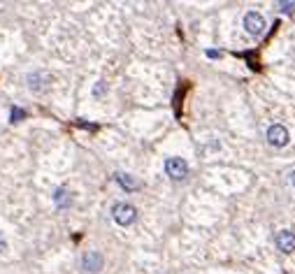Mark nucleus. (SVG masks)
I'll return each mask as SVG.
<instances>
[{"label":"nucleus","instance_id":"1","mask_svg":"<svg viewBox=\"0 0 295 274\" xmlns=\"http://www.w3.org/2000/svg\"><path fill=\"white\" fill-rule=\"evenodd\" d=\"M112 216H114V221H117L119 225H130V223L135 221V216H137V209L128 202H119V204H114Z\"/></svg>","mask_w":295,"mask_h":274},{"label":"nucleus","instance_id":"2","mask_svg":"<svg viewBox=\"0 0 295 274\" xmlns=\"http://www.w3.org/2000/svg\"><path fill=\"white\" fill-rule=\"evenodd\" d=\"M165 172H168V177L179 181L188 174V163L184 158H168L165 160Z\"/></svg>","mask_w":295,"mask_h":274},{"label":"nucleus","instance_id":"3","mask_svg":"<svg viewBox=\"0 0 295 274\" xmlns=\"http://www.w3.org/2000/svg\"><path fill=\"white\" fill-rule=\"evenodd\" d=\"M244 28H246V33L249 35H263V30H265V19L260 17L258 12H249L246 17H244Z\"/></svg>","mask_w":295,"mask_h":274},{"label":"nucleus","instance_id":"4","mask_svg":"<svg viewBox=\"0 0 295 274\" xmlns=\"http://www.w3.org/2000/svg\"><path fill=\"white\" fill-rule=\"evenodd\" d=\"M268 142L272 147H286L288 144V130L284 125H272L268 130Z\"/></svg>","mask_w":295,"mask_h":274},{"label":"nucleus","instance_id":"5","mask_svg":"<svg viewBox=\"0 0 295 274\" xmlns=\"http://www.w3.org/2000/svg\"><path fill=\"white\" fill-rule=\"evenodd\" d=\"M277 249L284 253H293L295 251V235L291 230H281L277 235Z\"/></svg>","mask_w":295,"mask_h":274},{"label":"nucleus","instance_id":"6","mask_svg":"<svg viewBox=\"0 0 295 274\" xmlns=\"http://www.w3.org/2000/svg\"><path fill=\"white\" fill-rule=\"evenodd\" d=\"M28 86L33 91H45L47 84H49V77H47L45 72H33V75H28Z\"/></svg>","mask_w":295,"mask_h":274},{"label":"nucleus","instance_id":"7","mask_svg":"<svg viewBox=\"0 0 295 274\" xmlns=\"http://www.w3.org/2000/svg\"><path fill=\"white\" fill-rule=\"evenodd\" d=\"M100 267H102V256H100L98 251H89V253L84 256V270H89V272H98Z\"/></svg>","mask_w":295,"mask_h":274},{"label":"nucleus","instance_id":"8","mask_svg":"<svg viewBox=\"0 0 295 274\" xmlns=\"http://www.w3.org/2000/svg\"><path fill=\"white\" fill-rule=\"evenodd\" d=\"M117 181L123 186L125 191H135V188H137V184L130 179V174H123V172H121V174H117Z\"/></svg>","mask_w":295,"mask_h":274},{"label":"nucleus","instance_id":"9","mask_svg":"<svg viewBox=\"0 0 295 274\" xmlns=\"http://www.w3.org/2000/svg\"><path fill=\"white\" fill-rule=\"evenodd\" d=\"M54 200H56V204H58V207H65V204L70 202V200H68V191H65V188H58V191H56V195H54Z\"/></svg>","mask_w":295,"mask_h":274},{"label":"nucleus","instance_id":"10","mask_svg":"<svg viewBox=\"0 0 295 274\" xmlns=\"http://www.w3.org/2000/svg\"><path fill=\"white\" fill-rule=\"evenodd\" d=\"M279 7H281V12H286V14H293L295 2H279Z\"/></svg>","mask_w":295,"mask_h":274},{"label":"nucleus","instance_id":"11","mask_svg":"<svg viewBox=\"0 0 295 274\" xmlns=\"http://www.w3.org/2000/svg\"><path fill=\"white\" fill-rule=\"evenodd\" d=\"M2 251H7V242H5L2 232H0V253H2Z\"/></svg>","mask_w":295,"mask_h":274},{"label":"nucleus","instance_id":"12","mask_svg":"<svg viewBox=\"0 0 295 274\" xmlns=\"http://www.w3.org/2000/svg\"><path fill=\"white\" fill-rule=\"evenodd\" d=\"M291 184L295 186V170H293V172H291Z\"/></svg>","mask_w":295,"mask_h":274}]
</instances>
